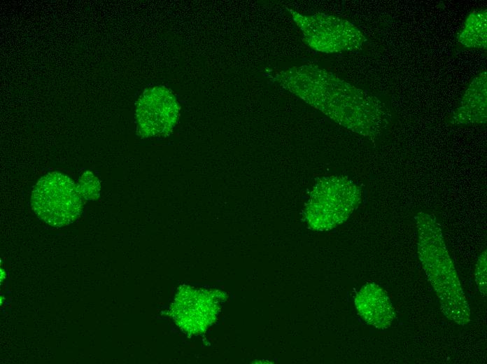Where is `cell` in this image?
Instances as JSON below:
<instances>
[{
	"label": "cell",
	"instance_id": "cell-1",
	"mask_svg": "<svg viewBox=\"0 0 487 364\" xmlns=\"http://www.w3.org/2000/svg\"><path fill=\"white\" fill-rule=\"evenodd\" d=\"M275 79L343 127L371 139L389 125L391 114L376 97L316 66L282 71Z\"/></svg>",
	"mask_w": 487,
	"mask_h": 364
},
{
	"label": "cell",
	"instance_id": "cell-2",
	"mask_svg": "<svg viewBox=\"0 0 487 364\" xmlns=\"http://www.w3.org/2000/svg\"><path fill=\"white\" fill-rule=\"evenodd\" d=\"M417 253L439 299L443 314L459 326L470 321V309L435 216L420 211L415 217Z\"/></svg>",
	"mask_w": 487,
	"mask_h": 364
},
{
	"label": "cell",
	"instance_id": "cell-3",
	"mask_svg": "<svg viewBox=\"0 0 487 364\" xmlns=\"http://www.w3.org/2000/svg\"><path fill=\"white\" fill-rule=\"evenodd\" d=\"M360 188L344 176L323 178L313 188L304 217L313 230L326 231L346 221L361 202Z\"/></svg>",
	"mask_w": 487,
	"mask_h": 364
},
{
	"label": "cell",
	"instance_id": "cell-4",
	"mask_svg": "<svg viewBox=\"0 0 487 364\" xmlns=\"http://www.w3.org/2000/svg\"><path fill=\"white\" fill-rule=\"evenodd\" d=\"M83 204V198L75 183L57 172L41 177L31 192L33 211L52 227H60L72 223L80 216Z\"/></svg>",
	"mask_w": 487,
	"mask_h": 364
},
{
	"label": "cell",
	"instance_id": "cell-5",
	"mask_svg": "<svg viewBox=\"0 0 487 364\" xmlns=\"http://www.w3.org/2000/svg\"><path fill=\"white\" fill-rule=\"evenodd\" d=\"M303 34V40L313 49L332 53L361 49L367 38L346 20L325 13L303 15L288 9Z\"/></svg>",
	"mask_w": 487,
	"mask_h": 364
},
{
	"label": "cell",
	"instance_id": "cell-6",
	"mask_svg": "<svg viewBox=\"0 0 487 364\" xmlns=\"http://www.w3.org/2000/svg\"><path fill=\"white\" fill-rule=\"evenodd\" d=\"M180 115L174 94L164 86L146 90L136 108L137 132L143 137L164 136L171 132Z\"/></svg>",
	"mask_w": 487,
	"mask_h": 364
},
{
	"label": "cell",
	"instance_id": "cell-7",
	"mask_svg": "<svg viewBox=\"0 0 487 364\" xmlns=\"http://www.w3.org/2000/svg\"><path fill=\"white\" fill-rule=\"evenodd\" d=\"M219 295L183 286L171 306V315L176 324L190 334L205 331L216 319L219 309Z\"/></svg>",
	"mask_w": 487,
	"mask_h": 364
},
{
	"label": "cell",
	"instance_id": "cell-8",
	"mask_svg": "<svg viewBox=\"0 0 487 364\" xmlns=\"http://www.w3.org/2000/svg\"><path fill=\"white\" fill-rule=\"evenodd\" d=\"M360 316L378 329L388 328L395 318V310L386 292L374 283L364 285L355 298Z\"/></svg>",
	"mask_w": 487,
	"mask_h": 364
},
{
	"label": "cell",
	"instance_id": "cell-9",
	"mask_svg": "<svg viewBox=\"0 0 487 364\" xmlns=\"http://www.w3.org/2000/svg\"><path fill=\"white\" fill-rule=\"evenodd\" d=\"M487 85L486 69L469 83L449 120L451 125H484L486 122Z\"/></svg>",
	"mask_w": 487,
	"mask_h": 364
},
{
	"label": "cell",
	"instance_id": "cell-10",
	"mask_svg": "<svg viewBox=\"0 0 487 364\" xmlns=\"http://www.w3.org/2000/svg\"><path fill=\"white\" fill-rule=\"evenodd\" d=\"M486 9L472 11L458 35V41L466 48L486 49L487 39Z\"/></svg>",
	"mask_w": 487,
	"mask_h": 364
},
{
	"label": "cell",
	"instance_id": "cell-11",
	"mask_svg": "<svg viewBox=\"0 0 487 364\" xmlns=\"http://www.w3.org/2000/svg\"><path fill=\"white\" fill-rule=\"evenodd\" d=\"M78 191L83 199L94 200L100 195V183L99 179L90 171L80 176L76 185Z\"/></svg>",
	"mask_w": 487,
	"mask_h": 364
},
{
	"label": "cell",
	"instance_id": "cell-12",
	"mask_svg": "<svg viewBox=\"0 0 487 364\" xmlns=\"http://www.w3.org/2000/svg\"><path fill=\"white\" fill-rule=\"evenodd\" d=\"M486 251H483L478 257L475 267V281L479 293L486 296Z\"/></svg>",
	"mask_w": 487,
	"mask_h": 364
}]
</instances>
